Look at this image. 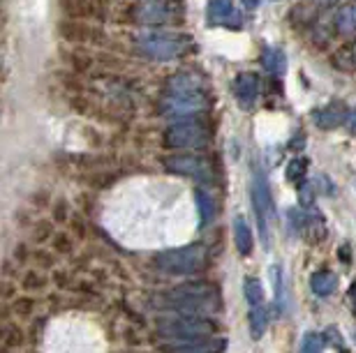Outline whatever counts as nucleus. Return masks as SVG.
I'll return each mask as SVG.
<instances>
[{
  "label": "nucleus",
  "instance_id": "1",
  "mask_svg": "<svg viewBox=\"0 0 356 353\" xmlns=\"http://www.w3.org/2000/svg\"><path fill=\"white\" fill-rule=\"evenodd\" d=\"M162 305L167 309H174L178 314H213L220 309V291L211 284H202V282H195V284H183L178 289H172L165 295H160Z\"/></svg>",
  "mask_w": 356,
  "mask_h": 353
},
{
  "label": "nucleus",
  "instance_id": "2",
  "mask_svg": "<svg viewBox=\"0 0 356 353\" xmlns=\"http://www.w3.org/2000/svg\"><path fill=\"white\" fill-rule=\"evenodd\" d=\"M134 46L151 60H174L190 53L195 49V40L190 35L174 31H141L134 37Z\"/></svg>",
  "mask_w": 356,
  "mask_h": 353
},
{
  "label": "nucleus",
  "instance_id": "3",
  "mask_svg": "<svg viewBox=\"0 0 356 353\" xmlns=\"http://www.w3.org/2000/svg\"><path fill=\"white\" fill-rule=\"evenodd\" d=\"M209 259V250L202 243H192L185 247H176V250L160 252L155 257V266L167 275H192L199 273L206 266Z\"/></svg>",
  "mask_w": 356,
  "mask_h": 353
},
{
  "label": "nucleus",
  "instance_id": "4",
  "mask_svg": "<svg viewBox=\"0 0 356 353\" xmlns=\"http://www.w3.org/2000/svg\"><path fill=\"white\" fill-rule=\"evenodd\" d=\"M130 19L139 26H172L185 19L183 0H146L130 10Z\"/></svg>",
  "mask_w": 356,
  "mask_h": 353
},
{
  "label": "nucleus",
  "instance_id": "5",
  "mask_svg": "<svg viewBox=\"0 0 356 353\" xmlns=\"http://www.w3.org/2000/svg\"><path fill=\"white\" fill-rule=\"evenodd\" d=\"M158 333L162 337H167V340L183 344L192 340H202V337H211L216 333V323L199 314H178L174 319L160 321Z\"/></svg>",
  "mask_w": 356,
  "mask_h": 353
},
{
  "label": "nucleus",
  "instance_id": "6",
  "mask_svg": "<svg viewBox=\"0 0 356 353\" xmlns=\"http://www.w3.org/2000/svg\"><path fill=\"white\" fill-rule=\"evenodd\" d=\"M162 144L169 150H192V148H204L211 139V127L204 120H183L172 127H167L162 134Z\"/></svg>",
  "mask_w": 356,
  "mask_h": 353
},
{
  "label": "nucleus",
  "instance_id": "7",
  "mask_svg": "<svg viewBox=\"0 0 356 353\" xmlns=\"http://www.w3.org/2000/svg\"><path fill=\"white\" fill-rule=\"evenodd\" d=\"M252 206H254V215H257V224H259V234L264 240L266 250L270 247V236H268V224L275 215V206H273V196H270V187L268 180L261 169H254L252 171Z\"/></svg>",
  "mask_w": 356,
  "mask_h": 353
},
{
  "label": "nucleus",
  "instance_id": "8",
  "mask_svg": "<svg viewBox=\"0 0 356 353\" xmlns=\"http://www.w3.org/2000/svg\"><path fill=\"white\" fill-rule=\"evenodd\" d=\"M209 97L206 93L195 95H165L160 100V114L167 118H195L209 109Z\"/></svg>",
  "mask_w": 356,
  "mask_h": 353
},
{
  "label": "nucleus",
  "instance_id": "9",
  "mask_svg": "<svg viewBox=\"0 0 356 353\" xmlns=\"http://www.w3.org/2000/svg\"><path fill=\"white\" fill-rule=\"evenodd\" d=\"M165 169L174 175H183V178H192L199 182L213 180L211 162L199 157V155H169L165 160Z\"/></svg>",
  "mask_w": 356,
  "mask_h": 353
},
{
  "label": "nucleus",
  "instance_id": "10",
  "mask_svg": "<svg viewBox=\"0 0 356 353\" xmlns=\"http://www.w3.org/2000/svg\"><path fill=\"white\" fill-rule=\"evenodd\" d=\"M58 35L70 44H97L104 40V33L97 26H86L79 21H63L58 26Z\"/></svg>",
  "mask_w": 356,
  "mask_h": 353
},
{
  "label": "nucleus",
  "instance_id": "11",
  "mask_svg": "<svg viewBox=\"0 0 356 353\" xmlns=\"http://www.w3.org/2000/svg\"><path fill=\"white\" fill-rule=\"evenodd\" d=\"M209 83L202 74L197 72H178L169 76L167 81V93L169 95H195V93H206Z\"/></svg>",
  "mask_w": 356,
  "mask_h": 353
},
{
  "label": "nucleus",
  "instance_id": "12",
  "mask_svg": "<svg viewBox=\"0 0 356 353\" xmlns=\"http://www.w3.org/2000/svg\"><path fill=\"white\" fill-rule=\"evenodd\" d=\"M209 24L211 26H229V28H241V14L236 12L234 0H209Z\"/></svg>",
  "mask_w": 356,
  "mask_h": 353
},
{
  "label": "nucleus",
  "instance_id": "13",
  "mask_svg": "<svg viewBox=\"0 0 356 353\" xmlns=\"http://www.w3.org/2000/svg\"><path fill=\"white\" fill-rule=\"evenodd\" d=\"M60 5L72 19L102 21L106 17V3H104V0H60Z\"/></svg>",
  "mask_w": 356,
  "mask_h": 353
},
{
  "label": "nucleus",
  "instance_id": "14",
  "mask_svg": "<svg viewBox=\"0 0 356 353\" xmlns=\"http://www.w3.org/2000/svg\"><path fill=\"white\" fill-rule=\"evenodd\" d=\"M347 114H350V111L345 109L343 102H331V104H326L324 109L315 111L312 120H315V125L319 130H336V127H340L347 120Z\"/></svg>",
  "mask_w": 356,
  "mask_h": 353
},
{
  "label": "nucleus",
  "instance_id": "15",
  "mask_svg": "<svg viewBox=\"0 0 356 353\" xmlns=\"http://www.w3.org/2000/svg\"><path fill=\"white\" fill-rule=\"evenodd\" d=\"M234 93H236L238 102L250 104L254 97H257V93H259V76L252 74V72L238 74L236 81H234Z\"/></svg>",
  "mask_w": 356,
  "mask_h": 353
},
{
  "label": "nucleus",
  "instance_id": "16",
  "mask_svg": "<svg viewBox=\"0 0 356 353\" xmlns=\"http://www.w3.org/2000/svg\"><path fill=\"white\" fill-rule=\"evenodd\" d=\"M227 349V340H213V337H202V340L183 342L174 349V353H222Z\"/></svg>",
  "mask_w": 356,
  "mask_h": 353
},
{
  "label": "nucleus",
  "instance_id": "17",
  "mask_svg": "<svg viewBox=\"0 0 356 353\" xmlns=\"http://www.w3.org/2000/svg\"><path fill=\"white\" fill-rule=\"evenodd\" d=\"M234 243H236V250L241 257H248L254 247V238H252V231L248 227V222L243 217H236L234 220Z\"/></svg>",
  "mask_w": 356,
  "mask_h": 353
},
{
  "label": "nucleus",
  "instance_id": "18",
  "mask_svg": "<svg viewBox=\"0 0 356 353\" xmlns=\"http://www.w3.org/2000/svg\"><path fill=\"white\" fill-rule=\"evenodd\" d=\"M310 289L319 298H326L338 289V277L331 270H319L310 277Z\"/></svg>",
  "mask_w": 356,
  "mask_h": 353
},
{
  "label": "nucleus",
  "instance_id": "19",
  "mask_svg": "<svg viewBox=\"0 0 356 353\" xmlns=\"http://www.w3.org/2000/svg\"><path fill=\"white\" fill-rule=\"evenodd\" d=\"M248 316H250L252 340H259V337L266 333V323H268L266 302H259V305H248Z\"/></svg>",
  "mask_w": 356,
  "mask_h": 353
},
{
  "label": "nucleus",
  "instance_id": "20",
  "mask_svg": "<svg viewBox=\"0 0 356 353\" xmlns=\"http://www.w3.org/2000/svg\"><path fill=\"white\" fill-rule=\"evenodd\" d=\"M261 62L268 69L270 74H284L287 69V58H284V51L277 46H266L264 53H261Z\"/></svg>",
  "mask_w": 356,
  "mask_h": 353
},
{
  "label": "nucleus",
  "instance_id": "21",
  "mask_svg": "<svg viewBox=\"0 0 356 353\" xmlns=\"http://www.w3.org/2000/svg\"><path fill=\"white\" fill-rule=\"evenodd\" d=\"M336 26L343 35L356 33V5H343L336 14Z\"/></svg>",
  "mask_w": 356,
  "mask_h": 353
},
{
  "label": "nucleus",
  "instance_id": "22",
  "mask_svg": "<svg viewBox=\"0 0 356 353\" xmlns=\"http://www.w3.org/2000/svg\"><path fill=\"white\" fill-rule=\"evenodd\" d=\"M197 206H199V215H202V224H209L213 217H216V199L211 196V192L206 189H199L197 192Z\"/></svg>",
  "mask_w": 356,
  "mask_h": 353
},
{
  "label": "nucleus",
  "instance_id": "23",
  "mask_svg": "<svg viewBox=\"0 0 356 353\" xmlns=\"http://www.w3.org/2000/svg\"><path fill=\"white\" fill-rule=\"evenodd\" d=\"M270 279H273V293H275V307L284 309L287 305V298H284V284H282V268L280 266H270Z\"/></svg>",
  "mask_w": 356,
  "mask_h": 353
},
{
  "label": "nucleus",
  "instance_id": "24",
  "mask_svg": "<svg viewBox=\"0 0 356 353\" xmlns=\"http://www.w3.org/2000/svg\"><path fill=\"white\" fill-rule=\"evenodd\" d=\"M243 293H245L248 305H259V302H264V289H261L259 279L248 277L243 284Z\"/></svg>",
  "mask_w": 356,
  "mask_h": 353
},
{
  "label": "nucleus",
  "instance_id": "25",
  "mask_svg": "<svg viewBox=\"0 0 356 353\" xmlns=\"http://www.w3.org/2000/svg\"><path fill=\"white\" fill-rule=\"evenodd\" d=\"M324 347H326L324 335H319V333H305V337L301 340V349H298V353H322Z\"/></svg>",
  "mask_w": 356,
  "mask_h": 353
},
{
  "label": "nucleus",
  "instance_id": "26",
  "mask_svg": "<svg viewBox=\"0 0 356 353\" xmlns=\"http://www.w3.org/2000/svg\"><path fill=\"white\" fill-rule=\"evenodd\" d=\"M305 171H308V160H305V157H294L287 164V180L289 182H303Z\"/></svg>",
  "mask_w": 356,
  "mask_h": 353
},
{
  "label": "nucleus",
  "instance_id": "27",
  "mask_svg": "<svg viewBox=\"0 0 356 353\" xmlns=\"http://www.w3.org/2000/svg\"><path fill=\"white\" fill-rule=\"evenodd\" d=\"M298 201H301L303 208H310L315 203V182L303 180L301 187H298Z\"/></svg>",
  "mask_w": 356,
  "mask_h": 353
},
{
  "label": "nucleus",
  "instance_id": "28",
  "mask_svg": "<svg viewBox=\"0 0 356 353\" xmlns=\"http://www.w3.org/2000/svg\"><path fill=\"white\" fill-rule=\"evenodd\" d=\"M345 125H347V132L352 134V137H356V107L347 114V120H345Z\"/></svg>",
  "mask_w": 356,
  "mask_h": 353
},
{
  "label": "nucleus",
  "instance_id": "29",
  "mask_svg": "<svg viewBox=\"0 0 356 353\" xmlns=\"http://www.w3.org/2000/svg\"><path fill=\"white\" fill-rule=\"evenodd\" d=\"M241 7H245V10H257L259 0H241Z\"/></svg>",
  "mask_w": 356,
  "mask_h": 353
},
{
  "label": "nucleus",
  "instance_id": "30",
  "mask_svg": "<svg viewBox=\"0 0 356 353\" xmlns=\"http://www.w3.org/2000/svg\"><path fill=\"white\" fill-rule=\"evenodd\" d=\"M350 300H352V307H354V312H356V282H354L352 289H350Z\"/></svg>",
  "mask_w": 356,
  "mask_h": 353
},
{
  "label": "nucleus",
  "instance_id": "31",
  "mask_svg": "<svg viewBox=\"0 0 356 353\" xmlns=\"http://www.w3.org/2000/svg\"><path fill=\"white\" fill-rule=\"evenodd\" d=\"M322 3H333V0H322Z\"/></svg>",
  "mask_w": 356,
  "mask_h": 353
}]
</instances>
